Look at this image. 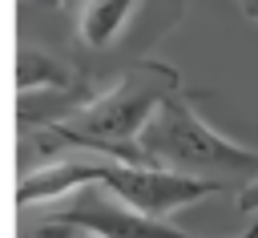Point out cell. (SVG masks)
I'll return each mask as SVG.
<instances>
[{"instance_id":"11","label":"cell","mask_w":258,"mask_h":238,"mask_svg":"<svg viewBox=\"0 0 258 238\" xmlns=\"http://www.w3.org/2000/svg\"><path fill=\"white\" fill-rule=\"evenodd\" d=\"M89 238H93V234H89ZM238 238H258V222H254V226H250L246 234H238Z\"/></svg>"},{"instance_id":"10","label":"cell","mask_w":258,"mask_h":238,"mask_svg":"<svg viewBox=\"0 0 258 238\" xmlns=\"http://www.w3.org/2000/svg\"><path fill=\"white\" fill-rule=\"evenodd\" d=\"M234 4H238V12L246 20H258V0H234Z\"/></svg>"},{"instance_id":"6","label":"cell","mask_w":258,"mask_h":238,"mask_svg":"<svg viewBox=\"0 0 258 238\" xmlns=\"http://www.w3.org/2000/svg\"><path fill=\"white\" fill-rule=\"evenodd\" d=\"M141 0H85L77 12V36L85 48H109L121 40L129 20L137 16Z\"/></svg>"},{"instance_id":"5","label":"cell","mask_w":258,"mask_h":238,"mask_svg":"<svg viewBox=\"0 0 258 238\" xmlns=\"http://www.w3.org/2000/svg\"><path fill=\"white\" fill-rule=\"evenodd\" d=\"M101 177V153L93 157H64V161H48L40 169L20 173L16 182V202L20 206H48V202H64L69 194L97 186Z\"/></svg>"},{"instance_id":"7","label":"cell","mask_w":258,"mask_h":238,"mask_svg":"<svg viewBox=\"0 0 258 238\" xmlns=\"http://www.w3.org/2000/svg\"><path fill=\"white\" fill-rule=\"evenodd\" d=\"M77 85V73L56 61L52 52H44L40 44H20L16 48V93H40V89H52V93H64Z\"/></svg>"},{"instance_id":"8","label":"cell","mask_w":258,"mask_h":238,"mask_svg":"<svg viewBox=\"0 0 258 238\" xmlns=\"http://www.w3.org/2000/svg\"><path fill=\"white\" fill-rule=\"evenodd\" d=\"M16 238H89L81 226H73L69 218L60 214H48V218H36V222H24L16 230Z\"/></svg>"},{"instance_id":"9","label":"cell","mask_w":258,"mask_h":238,"mask_svg":"<svg viewBox=\"0 0 258 238\" xmlns=\"http://www.w3.org/2000/svg\"><path fill=\"white\" fill-rule=\"evenodd\" d=\"M238 210L258 214V177H250V182H242V186H238Z\"/></svg>"},{"instance_id":"2","label":"cell","mask_w":258,"mask_h":238,"mask_svg":"<svg viewBox=\"0 0 258 238\" xmlns=\"http://www.w3.org/2000/svg\"><path fill=\"white\" fill-rule=\"evenodd\" d=\"M137 145L145 149V157L153 165H165V169H177V173L214 177V182H226V186L258 177V149L218 133L194 109V101H185L181 93L161 101V109L141 129Z\"/></svg>"},{"instance_id":"4","label":"cell","mask_w":258,"mask_h":238,"mask_svg":"<svg viewBox=\"0 0 258 238\" xmlns=\"http://www.w3.org/2000/svg\"><path fill=\"white\" fill-rule=\"evenodd\" d=\"M52 214L69 218L73 226H81L93 238H202V234H185V230L169 226V218L133 210L125 198H117L105 186H85V190L69 194L64 206H56Z\"/></svg>"},{"instance_id":"3","label":"cell","mask_w":258,"mask_h":238,"mask_svg":"<svg viewBox=\"0 0 258 238\" xmlns=\"http://www.w3.org/2000/svg\"><path fill=\"white\" fill-rule=\"evenodd\" d=\"M97 186L113 190L133 210L153 214V218H169V214L226 190V182H214V177H194V173H177L165 165H137V161H117V157H101Z\"/></svg>"},{"instance_id":"1","label":"cell","mask_w":258,"mask_h":238,"mask_svg":"<svg viewBox=\"0 0 258 238\" xmlns=\"http://www.w3.org/2000/svg\"><path fill=\"white\" fill-rule=\"evenodd\" d=\"M173 93H181V73L173 65H165V61H133L105 93L85 97L73 113L52 121L44 129V137L48 141H64L73 149L101 153V157L153 165L145 157V149L137 145V137L149 125V117L161 109V101H169Z\"/></svg>"}]
</instances>
